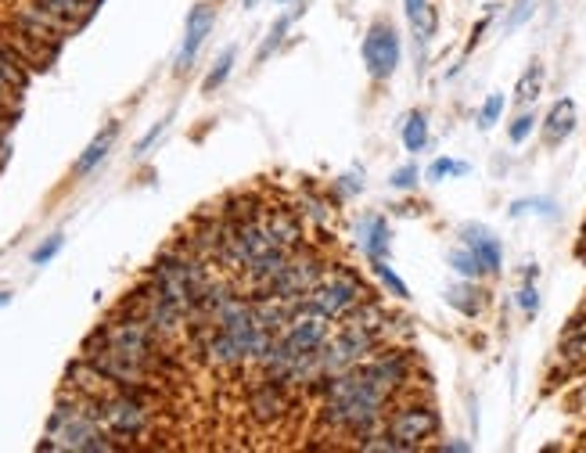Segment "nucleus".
Listing matches in <instances>:
<instances>
[{
  "mask_svg": "<svg viewBox=\"0 0 586 453\" xmlns=\"http://www.w3.org/2000/svg\"><path fill=\"white\" fill-rule=\"evenodd\" d=\"M576 123H579V109L572 98H561L550 104L547 119H544V144L547 148H558L565 144L572 134H576Z\"/></svg>",
  "mask_w": 586,
  "mask_h": 453,
  "instance_id": "11",
  "label": "nucleus"
},
{
  "mask_svg": "<svg viewBox=\"0 0 586 453\" xmlns=\"http://www.w3.org/2000/svg\"><path fill=\"white\" fill-rule=\"evenodd\" d=\"M572 406H576L579 414H586V381H583L576 392H572Z\"/></svg>",
  "mask_w": 586,
  "mask_h": 453,
  "instance_id": "33",
  "label": "nucleus"
},
{
  "mask_svg": "<svg viewBox=\"0 0 586 453\" xmlns=\"http://www.w3.org/2000/svg\"><path fill=\"white\" fill-rule=\"evenodd\" d=\"M277 4H288V0H277Z\"/></svg>",
  "mask_w": 586,
  "mask_h": 453,
  "instance_id": "39",
  "label": "nucleus"
},
{
  "mask_svg": "<svg viewBox=\"0 0 586 453\" xmlns=\"http://www.w3.org/2000/svg\"><path fill=\"white\" fill-rule=\"evenodd\" d=\"M360 299H367V288H363V281L349 270V266H335V270H327L324 266L321 281L310 288L307 306L316 310L327 320H342Z\"/></svg>",
  "mask_w": 586,
  "mask_h": 453,
  "instance_id": "2",
  "label": "nucleus"
},
{
  "mask_svg": "<svg viewBox=\"0 0 586 453\" xmlns=\"http://www.w3.org/2000/svg\"><path fill=\"white\" fill-rule=\"evenodd\" d=\"M288 26H291V18H288V15H280V18L274 22V26H271V33H266V40H263L260 54H255V58H260V62H266V58H271V54L280 48V40L288 37Z\"/></svg>",
  "mask_w": 586,
  "mask_h": 453,
  "instance_id": "26",
  "label": "nucleus"
},
{
  "mask_svg": "<svg viewBox=\"0 0 586 453\" xmlns=\"http://www.w3.org/2000/svg\"><path fill=\"white\" fill-rule=\"evenodd\" d=\"M561 360L565 364H572V367H579V364H586V317L583 320H576L572 328L561 335Z\"/></svg>",
  "mask_w": 586,
  "mask_h": 453,
  "instance_id": "17",
  "label": "nucleus"
},
{
  "mask_svg": "<svg viewBox=\"0 0 586 453\" xmlns=\"http://www.w3.org/2000/svg\"><path fill=\"white\" fill-rule=\"evenodd\" d=\"M342 324H349V328H363V331H385L392 324L389 317V310L382 306V302H374V299H360L353 310L346 313Z\"/></svg>",
  "mask_w": 586,
  "mask_h": 453,
  "instance_id": "15",
  "label": "nucleus"
},
{
  "mask_svg": "<svg viewBox=\"0 0 586 453\" xmlns=\"http://www.w3.org/2000/svg\"><path fill=\"white\" fill-rule=\"evenodd\" d=\"M514 302H519V310L525 313V317H536V310H540V288H536V281L525 277V285L519 288Z\"/></svg>",
  "mask_w": 586,
  "mask_h": 453,
  "instance_id": "29",
  "label": "nucleus"
},
{
  "mask_svg": "<svg viewBox=\"0 0 586 453\" xmlns=\"http://www.w3.org/2000/svg\"><path fill=\"white\" fill-rule=\"evenodd\" d=\"M583 317H586V310H583Z\"/></svg>",
  "mask_w": 586,
  "mask_h": 453,
  "instance_id": "40",
  "label": "nucleus"
},
{
  "mask_svg": "<svg viewBox=\"0 0 586 453\" xmlns=\"http://www.w3.org/2000/svg\"><path fill=\"white\" fill-rule=\"evenodd\" d=\"M249 414L255 425H277L288 414V392L280 381L263 378L249 389Z\"/></svg>",
  "mask_w": 586,
  "mask_h": 453,
  "instance_id": "8",
  "label": "nucleus"
},
{
  "mask_svg": "<svg viewBox=\"0 0 586 453\" xmlns=\"http://www.w3.org/2000/svg\"><path fill=\"white\" fill-rule=\"evenodd\" d=\"M385 432L403 446V453L421 450L428 439L439 436V414L428 403H403L385 417Z\"/></svg>",
  "mask_w": 586,
  "mask_h": 453,
  "instance_id": "4",
  "label": "nucleus"
},
{
  "mask_svg": "<svg viewBox=\"0 0 586 453\" xmlns=\"http://www.w3.org/2000/svg\"><path fill=\"white\" fill-rule=\"evenodd\" d=\"M62 246H65V238L62 235H51V238L43 241V246L33 249V266H47L58 252H62Z\"/></svg>",
  "mask_w": 586,
  "mask_h": 453,
  "instance_id": "30",
  "label": "nucleus"
},
{
  "mask_svg": "<svg viewBox=\"0 0 586 453\" xmlns=\"http://www.w3.org/2000/svg\"><path fill=\"white\" fill-rule=\"evenodd\" d=\"M123 443H115V436L101 425L98 417V400L79 397V392L65 389L58 397L51 417H47L43 439L37 450H73V453H109L120 450Z\"/></svg>",
  "mask_w": 586,
  "mask_h": 453,
  "instance_id": "1",
  "label": "nucleus"
},
{
  "mask_svg": "<svg viewBox=\"0 0 586 453\" xmlns=\"http://www.w3.org/2000/svg\"><path fill=\"white\" fill-rule=\"evenodd\" d=\"M360 249H363V255H367V263L371 260H385V255H389L392 230H389V224H385L382 216H367L360 224Z\"/></svg>",
  "mask_w": 586,
  "mask_h": 453,
  "instance_id": "12",
  "label": "nucleus"
},
{
  "mask_svg": "<svg viewBox=\"0 0 586 453\" xmlns=\"http://www.w3.org/2000/svg\"><path fill=\"white\" fill-rule=\"evenodd\" d=\"M457 238H461L464 249L475 252V260L483 263L486 277H497V274L503 270V246H500V238H497L489 227H483V224H464L461 230H457Z\"/></svg>",
  "mask_w": 586,
  "mask_h": 453,
  "instance_id": "9",
  "label": "nucleus"
},
{
  "mask_svg": "<svg viewBox=\"0 0 586 453\" xmlns=\"http://www.w3.org/2000/svg\"><path fill=\"white\" fill-rule=\"evenodd\" d=\"M371 270H374V277H378V281H382L385 288H389V292H392L396 299H410V288L403 285V277L396 274L385 260H371Z\"/></svg>",
  "mask_w": 586,
  "mask_h": 453,
  "instance_id": "22",
  "label": "nucleus"
},
{
  "mask_svg": "<svg viewBox=\"0 0 586 453\" xmlns=\"http://www.w3.org/2000/svg\"><path fill=\"white\" fill-rule=\"evenodd\" d=\"M447 263H450V270H453V274L467 277V281H478V277H486L483 263H478V260H475V252H472V249H464V246H457V249L447 255Z\"/></svg>",
  "mask_w": 586,
  "mask_h": 453,
  "instance_id": "20",
  "label": "nucleus"
},
{
  "mask_svg": "<svg viewBox=\"0 0 586 453\" xmlns=\"http://www.w3.org/2000/svg\"><path fill=\"white\" fill-rule=\"evenodd\" d=\"M11 302V292H0V306H8Z\"/></svg>",
  "mask_w": 586,
  "mask_h": 453,
  "instance_id": "36",
  "label": "nucleus"
},
{
  "mask_svg": "<svg viewBox=\"0 0 586 453\" xmlns=\"http://www.w3.org/2000/svg\"><path fill=\"white\" fill-rule=\"evenodd\" d=\"M417 177H421L417 166H400V169H396L392 177H389V184H392L396 191H410V188L417 184Z\"/></svg>",
  "mask_w": 586,
  "mask_h": 453,
  "instance_id": "31",
  "label": "nucleus"
},
{
  "mask_svg": "<svg viewBox=\"0 0 586 453\" xmlns=\"http://www.w3.org/2000/svg\"><path fill=\"white\" fill-rule=\"evenodd\" d=\"M363 65H367L371 79H392V73L400 68V58H403V48H400V33L389 22H374L367 29V37H363Z\"/></svg>",
  "mask_w": 586,
  "mask_h": 453,
  "instance_id": "5",
  "label": "nucleus"
},
{
  "mask_svg": "<svg viewBox=\"0 0 586 453\" xmlns=\"http://www.w3.org/2000/svg\"><path fill=\"white\" fill-rule=\"evenodd\" d=\"M503 95H489L486 101H483V109H478V130H494V126L500 123V115H503Z\"/></svg>",
  "mask_w": 586,
  "mask_h": 453,
  "instance_id": "25",
  "label": "nucleus"
},
{
  "mask_svg": "<svg viewBox=\"0 0 586 453\" xmlns=\"http://www.w3.org/2000/svg\"><path fill=\"white\" fill-rule=\"evenodd\" d=\"M98 417L115 439H145L151 432V411L145 400H134L126 392L112 389L98 400Z\"/></svg>",
  "mask_w": 586,
  "mask_h": 453,
  "instance_id": "3",
  "label": "nucleus"
},
{
  "mask_svg": "<svg viewBox=\"0 0 586 453\" xmlns=\"http://www.w3.org/2000/svg\"><path fill=\"white\" fill-rule=\"evenodd\" d=\"M234 58H238V51H234V48H227L224 54L216 58L213 73H209V76H205V84H202V87H205V95H216V90L227 84V76H230V68H234Z\"/></svg>",
  "mask_w": 586,
  "mask_h": 453,
  "instance_id": "21",
  "label": "nucleus"
},
{
  "mask_svg": "<svg viewBox=\"0 0 586 453\" xmlns=\"http://www.w3.org/2000/svg\"><path fill=\"white\" fill-rule=\"evenodd\" d=\"M115 137H120V123H109V126H104V130H101L98 137H93V141L87 144V151H84V155L76 159V166H73V173H76V177H90V173L101 166V162H104V155H109V151H112V144H115Z\"/></svg>",
  "mask_w": 586,
  "mask_h": 453,
  "instance_id": "13",
  "label": "nucleus"
},
{
  "mask_svg": "<svg viewBox=\"0 0 586 453\" xmlns=\"http://www.w3.org/2000/svg\"><path fill=\"white\" fill-rule=\"evenodd\" d=\"M544 84H547V68H544L540 62H533V65L519 76V84H514V104H522V109L536 104V98L544 95Z\"/></svg>",
  "mask_w": 586,
  "mask_h": 453,
  "instance_id": "16",
  "label": "nucleus"
},
{
  "mask_svg": "<svg viewBox=\"0 0 586 453\" xmlns=\"http://www.w3.org/2000/svg\"><path fill=\"white\" fill-rule=\"evenodd\" d=\"M307 4H310V0H302V8H307Z\"/></svg>",
  "mask_w": 586,
  "mask_h": 453,
  "instance_id": "38",
  "label": "nucleus"
},
{
  "mask_svg": "<svg viewBox=\"0 0 586 453\" xmlns=\"http://www.w3.org/2000/svg\"><path fill=\"white\" fill-rule=\"evenodd\" d=\"M338 188H342V194H357L360 184H357V177H342V180H338Z\"/></svg>",
  "mask_w": 586,
  "mask_h": 453,
  "instance_id": "35",
  "label": "nucleus"
},
{
  "mask_svg": "<svg viewBox=\"0 0 586 453\" xmlns=\"http://www.w3.org/2000/svg\"><path fill=\"white\" fill-rule=\"evenodd\" d=\"M525 213H536V216H550V219H554V216H558V205L550 202V199H522V202L511 205V216H525Z\"/></svg>",
  "mask_w": 586,
  "mask_h": 453,
  "instance_id": "28",
  "label": "nucleus"
},
{
  "mask_svg": "<svg viewBox=\"0 0 586 453\" xmlns=\"http://www.w3.org/2000/svg\"><path fill=\"white\" fill-rule=\"evenodd\" d=\"M403 148L410 155L428 148V115L425 112H410L407 123H403Z\"/></svg>",
  "mask_w": 586,
  "mask_h": 453,
  "instance_id": "19",
  "label": "nucleus"
},
{
  "mask_svg": "<svg viewBox=\"0 0 586 453\" xmlns=\"http://www.w3.org/2000/svg\"><path fill=\"white\" fill-rule=\"evenodd\" d=\"M410 370H414V364H410V356L403 350L374 353V356H367L360 364V375L371 378L374 386L385 389V392H400L410 381Z\"/></svg>",
  "mask_w": 586,
  "mask_h": 453,
  "instance_id": "6",
  "label": "nucleus"
},
{
  "mask_svg": "<svg viewBox=\"0 0 586 453\" xmlns=\"http://www.w3.org/2000/svg\"><path fill=\"white\" fill-rule=\"evenodd\" d=\"M255 4H260V0H245V8H255Z\"/></svg>",
  "mask_w": 586,
  "mask_h": 453,
  "instance_id": "37",
  "label": "nucleus"
},
{
  "mask_svg": "<svg viewBox=\"0 0 586 453\" xmlns=\"http://www.w3.org/2000/svg\"><path fill=\"white\" fill-rule=\"evenodd\" d=\"M533 130H536V115L525 109V112L514 115V123L508 126V141H511V144H525Z\"/></svg>",
  "mask_w": 586,
  "mask_h": 453,
  "instance_id": "27",
  "label": "nucleus"
},
{
  "mask_svg": "<svg viewBox=\"0 0 586 453\" xmlns=\"http://www.w3.org/2000/svg\"><path fill=\"white\" fill-rule=\"evenodd\" d=\"M299 205H302L299 213L307 216L310 224H316V227H327V224H332V213H335V209L327 205L324 199H316V194H302V202H299Z\"/></svg>",
  "mask_w": 586,
  "mask_h": 453,
  "instance_id": "23",
  "label": "nucleus"
},
{
  "mask_svg": "<svg viewBox=\"0 0 586 453\" xmlns=\"http://www.w3.org/2000/svg\"><path fill=\"white\" fill-rule=\"evenodd\" d=\"M447 302L453 310H461L464 317H478L483 313V292L478 288H472V281H464L461 285H453V288H447Z\"/></svg>",
  "mask_w": 586,
  "mask_h": 453,
  "instance_id": "18",
  "label": "nucleus"
},
{
  "mask_svg": "<svg viewBox=\"0 0 586 453\" xmlns=\"http://www.w3.org/2000/svg\"><path fill=\"white\" fill-rule=\"evenodd\" d=\"M472 173V166L461 159H436L428 166V180H447V177H467Z\"/></svg>",
  "mask_w": 586,
  "mask_h": 453,
  "instance_id": "24",
  "label": "nucleus"
},
{
  "mask_svg": "<svg viewBox=\"0 0 586 453\" xmlns=\"http://www.w3.org/2000/svg\"><path fill=\"white\" fill-rule=\"evenodd\" d=\"M439 450H442V453H467V450H472V443H464V439H457V443H442Z\"/></svg>",
  "mask_w": 586,
  "mask_h": 453,
  "instance_id": "34",
  "label": "nucleus"
},
{
  "mask_svg": "<svg viewBox=\"0 0 586 453\" xmlns=\"http://www.w3.org/2000/svg\"><path fill=\"white\" fill-rule=\"evenodd\" d=\"M213 22H216V8L213 4H195L191 15H187V26H184V43H180V54H177V73H187L191 62L202 51L205 37L213 33Z\"/></svg>",
  "mask_w": 586,
  "mask_h": 453,
  "instance_id": "10",
  "label": "nucleus"
},
{
  "mask_svg": "<svg viewBox=\"0 0 586 453\" xmlns=\"http://www.w3.org/2000/svg\"><path fill=\"white\" fill-rule=\"evenodd\" d=\"M162 130H166V123H155V126H151V130L137 141V155H148V148L159 141V134H162Z\"/></svg>",
  "mask_w": 586,
  "mask_h": 453,
  "instance_id": "32",
  "label": "nucleus"
},
{
  "mask_svg": "<svg viewBox=\"0 0 586 453\" xmlns=\"http://www.w3.org/2000/svg\"><path fill=\"white\" fill-rule=\"evenodd\" d=\"M260 224L271 238V246L280 252H296L302 249V224H299V213H291L285 205H263L260 213Z\"/></svg>",
  "mask_w": 586,
  "mask_h": 453,
  "instance_id": "7",
  "label": "nucleus"
},
{
  "mask_svg": "<svg viewBox=\"0 0 586 453\" xmlns=\"http://www.w3.org/2000/svg\"><path fill=\"white\" fill-rule=\"evenodd\" d=\"M403 11H407L410 29H414L417 51L428 48V40L436 37V26H439V18H436V11H432V4H428V0H403Z\"/></svg>",
  "mask_w": 586,
  "mask_h": 453,
  "instance_id": "14",
  "label": "nucleus"
}]
</instances>
